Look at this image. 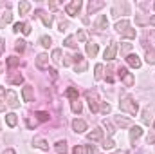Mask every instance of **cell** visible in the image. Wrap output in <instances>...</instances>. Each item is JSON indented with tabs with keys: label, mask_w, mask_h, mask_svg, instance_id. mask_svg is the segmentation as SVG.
<instances>
[{
	"label": "cell",
	"mask_w": 155,
	"mask_h": 154,
	"mask_svg": "<svg viewBox=\"0 0 155 154\" xmlns=\"http://www.w3.org/2000/svg\"><path fill=\"white\" fill-rule=\"evenodd\" d=\"M119 109H121V111H126V113H130V114H137V113H139L137 102H135L134 98H130V96H124V98L119 102Z\"/></svg>",
	"instance_id": "obj_1"
},
{
	"label": "cell",
	"mask_w": 155,
	"mask_h": 154,
	"mask_svg": "<svg viewBox=\"0 0 155 154\" xmlns=\"http://www.w3.org/2000/svg\"><path fill=\"white\" fill-rule=\"evenodd\" d=\"M119 76L123 78V82H124V85H126V87H132V85H134V82H135V80H134V75H132V73H128L124 67H119Z\"/></svg>",
	"instance_id": "obj_2"
},
{
	"label": "cell",
	"mask_w": 155,
	"mask_h": 154,
	"mask_svg": "<svg viewBox=\"0 0 155 154\" xmlns=\"http://www.w3.org/2000/svg\"><path fill=\"white\" fill-rule=\"evenodd\" d=\"M87 98H88L90 111H92V113H97V111H99V107H97V98H96V93H92V91H87Z\"/></svg>",
	"instance_id": "obj_3"
},
{
	"label": "cell",
	"mask_w": 155,
	"mask_h": 154,
	"mask_svg": "<svg viewBox=\"0 0 155 154\" xmlns=\"http://www.w3.org/2000/svg\"><path fill=\"white\" fill-rule=\"evenodd\" d=\"M79 9H81V0H74V2H71V4L65 7L67 15H71V16L78 15V11H79Z\"/></svg>",
	"instance_id": "obj_4"
},
{
	"label": "cell",
	"mask_w": 155,
	"mask_h": 154,
	"mask_svg": "<svg viewBox=\"0 0 155 154\" xmlns=\"http://www.w3.org/2000/svg\"><path fill=\"white\" fill-rule=\"evenodd\" d=\"M5 94H7V105H9L11 109H16V107L20 105V103H18V98H16V93H15V91H7Z\"/></svg>",
	"instance_id": "obj_5"
},
{
	"label": "cell",
	"mask_w": 155,
	"mask_h": 154,
	"mask_svg": "<svg viewBox=\"0 0 155 154\" xmlns=\"http://www.w3.org/2000/svg\"><path fill=\"white\" fill-rule=\"evenodd\" d=\"M36 67H38V69H47V67H49V54H45V53L38 54V58H36Z\"/></svg>",
	"instance_id": "obj_6"
},
{
	"label": "cell",
	"mask_w": 155,
	"mask_h": 154,
	"mask_svg": "<svg viewBox=\"0 0 155 154\" xmlns=\"http://www.w3.org/2000/svg\"><path fill=\"white\" fill-rule=\"evenodd\" d=\"M116 53H117V45L116 44H110V45L105 49V58H107V60H114V58H116Z\"/></svg>",
	"instance_id": "obj_7"
},
{
	"label": "cell",
	"mask_w": 155,
	"mask_h": 154,
	"mask_svg": "<svg viewBox=\"0 0 155 154\" xmlns=\"http://www.w3.org/2000/svg\"><path fill=\"white\" fill-rule=\"evenodd\" d=\"M101 7H105V2H103V0H92V2L88 4V13L92 15V13H96L97 9H101Z\"/></svg>",
	"instance_id": "obj_8"
},
{
	"label": "cell",
	"mask_w": 155,
	"mask_h": 154,
	"mask_svg": "<svg viewBox=\"0 0 155 154\" xmlns=\"http://www.w3.org/2000/svg\"><path fill=\"white\" fill-rule=\"evenodd\" d=\"M22 96H24V100H25V102H33V98H35L33 87H31V85H25V87L22 89Z\"/></svg>",
	"instance_id": "obj_9"
},
{
	"label": "cell",
	"mask_w": 155,
	"mask_h": 154,
	"mask_svg": "<svg viewBox=\"0 0 155 154\" xmlns=\"http://www.w3.org/2000/svg\"><path fill=\"white\" fill-rule=\"evenodd\" d=\"M101 138H103V131H101V129H94L92 132L87 134V140H88V142H97V140H101Z\"/></svg>",
	"instance_id": "obj_10"
},
{
	"label": "cell",
	"mask_w": 155,
	"mask_h": 154,
	"mask_svg": "<svg viewBox=\"0 0 155 154\" xmlns=\"http://www.w3.org/2000/svg\"><path fill=\"white\" fill-rule=\"evenodd\" d=\"M126 62H128V65H132V67H135V69L141 67V58H139L137 54H128Z\"/></svg>",
	"instance_id": "obj_11"
},
{
	"label": "cell",
	"mask_w": 155,
	"mask_h": 154,
	"mask_svg": "<svg viewBox=\"0 0 155 154\" xmlns=\"http://www.w3.org/2000/svg\"><path fill=\"white\" fill-rule=\"evenodd\" d=\"M141 136H143V129H141L139 125H134V127L130 129V140H132V142H135V140H137V138H141Z\"/></svg>",
	"instance_id": "obj_12"
},
{
	"label": "cell",
	"mask_w": 155,
	"mask_h": 154,
	"mask_svg": "<svg viewBox=\"0 0 155 154\" xmlns=\"http://www.w3.org/2000/svg\"><path fill=\"white\" fill-rule=\"evenodd\" d=\"M72 129H74L76 132L87 131V121H85V120H74V121H72Z\"/></svg>",
	"instance_id": "obj_13"
},
{
	"label": "cell",
	"mask_w": 155,
	"mask_h": 154,
	"mask_svg": "<svg viewBox=\"0 0 155 154\" xmlns=\"http://www.w3.org/2000/svg\"><path fill=\"white\" fill-rule=\"evenodd\" d=\"M143 121H144L146 125H150V123L153 121V111H152L150 107H146V109L143 111Z\"/></svg>",
	"instance_id": "obj_14"
},
{
	"label": "cell",
	"mask_w": 155,
	"mask_h": 154,
	"mask_svg": "<svg viewBox=\"0 0 155 154\" xmlns=\"http://www.w3.org/2000/svg\"><path fill=\"white\" fill-rule=\"evenodd\" d=\"M36 15H38L40 18H41V22H43L45 26H51V24H52V16H51V15H47L45 11L38 9V11H36Z\"/></svg>",
	"instance_id": "obj_15"
},
{
	"label": "cell",
	"mask_w": 155,
	"mask_h": 154,
	"mask_svg": "<svg viewBox=\"0 0 155 154\" xmlns=\"http://www.w3.org/2000/svg\"><path fill=\"white\" fill-rule=\"evenodd\" d=\"M11 20H13L11 11H5V13L2 15V18H0V29H2V27H5L7 24H11Z\"/></svg>",
	"instance_id": "obj_16"
},
{
	"label": "cell",
	"mask_w": 155,
	"mask_h": 154,
	"mask_svg": "<svg viewBox=\"0 0 155 154\" xmlns=\"http://www.w3.org/2000/svg\"><path fill=\"white\" fill-rule=\"evenodd\" d=\"M96 27H97V29H107V27H108V20H107V15H101V16L97 18V22H96Z\"/></svg>",
	"instance_id": "obj_17"
},
{
	"label": "cell",
	"mask_w": 155,
	"mask_h": 154,
	"mask_svg": "<svg viewBox=\"0 0 155 154\" xmlns=\"http://www.w3.org/2000/svg\"><path fill=\"white\" fill-rule=\"evenodd\" d=\"M97 51H99V49H97V44H92V42L87 44V54H88L90 58H94V56L97 54Z\"/></svg>",
	"instance_id": "obj_18"
},
{
	"label": "cell",
	"mask_w": 155,
	"mask_h": 154,
	"mask_svg": "<svg viewBox=\"0 0 155 154\" xmlns=\"http://www.w3.org/2000/svg\"><path fill=\"white\" fill-rule=\"evenodd\" d=\"M56 152L58 154H67V142H65V140H63V142L60 140V142L56 143Z\"/></svg>",
	"instance_id": "obj_19"
},
{
	"label": "cell",
	"mask_w": 155,
	"mask_h": 154,
	"mask_svg": "<svg viewBox=\"0 0 155 154\" xmlns=\"http://www.w3.org/2000/svg\"><path fill=\"white\" fill-rule=\"evenodd\" d=\"M29 9H31V4H29V2H20V4H18V11H20V15H27Z\"/></svg>",
	"instance_id": "obj_20"
},
{
	"label": "cell",
	"mask_w": 155,
	"mask_h": 154,
	"mask_svg": "<svg viewBox=\"0 0 155 154\" xmlns=\"http://www.w3.org/2000/svg\"><path fill=\"white\" fill-rule=\"evenodd\" d=\"M35 147H38V149H43V151H49V143L45 142V140H41V138H36L35 142Z\"/></svg>",
	"instance_id": "obj_21"
},
{
	"label": "cell",
	"mask_w": 155,
	"mask_h": 154,
	"mask_svg": "<svg viewBox=\"0 0 155 154\" xmlns=\"http://www.w3.org/2000/svg\"><path fill=\"white\" fill-rule=\"evenodd\" d=\"M87 71V60H78L76 62V73H85Z\"/></svg>",
	"instance_id": "obj_22"
},
{
	"label": "cell",
	"mask_w": 155,
	"mask_h": 154,
	"mask_svg": "<svg viewBox=\"0 0 155 154\" xmlns=\"http://www.w3.org/2000/svg\"><path fill=\"white\" fill-rule=\"evenodd\" d=\"M5 121H7V125H9V127H15V125H16V121H18V120H16V114H15V113L5 114Z\"/></svg>",
	"instance_id": "obj_23"
},
{
	"label": "cell",
	"mask_w": 155,
	"mask_h": 154,
	"mask_svg": "<svg viewBox=\"0 0 155 154\" xmlns=\"http://www.w3.org/2000/svg\"><path fill=\"white\" fill-rule=\"evenodd\" d=\"M116 29L119 31V33H124L126 29H128V20H119L116 24Z\"/></svg>",
	"instance_id": "obj_24"
},
{
	"label": "cell",
	"mask_w": 155,
	"mask_h": 154,
	"mask_svg": "<svg viewBox=\"0 0 155 154\" xmlns=\"http://www.w3.org/2000/svg\"><path fill=\"white\" fill-rule=\"evenodd\" d=\"M146 62H148L150 65L155 64V49H148V51H146Z\"/></svg>",
	"instance_id": "obj_25"
},
{
	"label": "cell",
	"mask_w": 155,
	"mask_h": 154,
	"mask_svg": "<svg viewBox=\"0 0 155 154\" xmlns=\"http://www.w3.org/2000/svg\"><path fill=\"white\" fill-rule=\"evenodd\" d=\"M116 123L119 125V127H130V120L121 118V116H116Z\"/></svg>",
	"instance_id": "obj_26"
},
{
	"label": "cell",
	"mask_w": 155,
	"mask_h": 154,
	"mask_svg": "<svg viewBox=\"0 0 155 154\" xmlns=\"http://www.w3.org/2000/svg\"><path fill=\"white\" fill-rule=\"evenodd\" d=\"M65 94H67V96H69L72 102H74V100H78V91L74 89V87H69V89L65 91Z\"/></svg>",
	"instance_id": "obj_27"
},
{
	"label": "cell",
	"mask_w": 155,
	"mask_h": 154,
	"mask_svg": "<svg viewBox=\"0 0 155 154\" xmlns=\"http://www.w3.org/2000/svg\"><path fill=\"white\" fill-rule=\"evenodd\" d=\"M135 24H139V26H144V24H150V16H137L135 18Z\"/></svg>",
	"instance_id": "obj_28"
},
{
	"label": "cell",
	"mask_w": 155,
	"mask_h": 154,
	"mask_svg": "<svg viewBox=\"0 0 155 154\" xmlns=\"http://www.w3.org/2000/svg\"><path fill=\"white\" fill-rule=\"evenodd\" d=\"M101 76H103V65H101V64H97V65H96L94 78H96V80H101Z\"/></svg>",
	"instance_id": "obj_29"
},
{
	"label": "cell",
	"mask_w": 155,
	"mask_h": 154,
	"mask_svg": "<svg viewBox=\"0 0 155 154\" xmlns=\"http://www.w3.org/2000/svg\"><path fill=\"white\" fill-rule=\"evenodd\" d=\"M20 64V58H16V56H11V58H7V65L9 67H16Z\"/></svg>",
	"instance_id": "obj_30"
},
{
	"label": "cell",
	"mask_w": 155,
	"mask_h": 154,
	"mask_svg": "<svg viewBox=\"0 0 155 154\" xmlns=\"http://www.w3.org/2000/svg\"><path fill=\"white\" fill-rule=\"evenodd\" d=\"M15 49H16L18 53H24V51H25V42H24V40H18L16 45H15Z\"/></svg>",
	"instance_id": "obj_31"
},
{
	"label": "cell",
	"mask_w": 155,
	"mask_h": 154,
	"mask_svg": "<svg viewBox=\"0 0 155 154\" xmlns=\"http://www.w3.org/2000/svg\"><path fill=\"white\" fill-rule=\"evenodd\" d=\"M51 58H52V62H56V64H58V62H60V58H61V51H60V49H54Z\"/></svg>",
	"instance_id": "obj_32"
},
{
	"label": "cell",
	"mask_w": 155,
	"mask_h": 154,
	"mask_svg": "<svg viewBox=\"0 0 155 154\" xmlns=\"http://www.w3.org/2000/svg\"><path fill=\"white\" fill-rule=\"evenodd\" d=\"M67 47H76V37H69V38H65V42H63Z\"/></svg>",
	"instance_id": "obj_33"
},
{
	"label": "cell",
	"mask_w": 155,
	"mask_h": 154,
	"mask_svg": "<svg viewBox=\"0 0 155 154\" xmlns=\"http://www.w3.org/2000/svg\"><path fill=\"white\" fill-rule=\"evenodd\" d=\"M40 44H41L43 47H49V45L52 44V38H51V37H41V38H40Z\"/></svg>",
	"instance_id": "obj_34"
},
{
	"label": "cell",
	"mask_w": 155,
	"mask_h": 154,
	"mask_svg": "<svg viewBox=\"0 0 155 154\" xmlns=\"http://www.w3.org/2000/svg\"><path fill=\"white\" fill-rule=\"evenodd\" d=\"M123 37H124V38H135V29H130V27H128V29L123 33Z\"/></svg>",
	"instance_id": "obj_35"
},
{
	"label": "cell",
	"mask_w": 155,
	"mask_h": 154,
	"mask_svg": "<svg viewBox=\"0 0 155 154\" xmlns=\"http://www.w3.org/2000/svg\"><path fill=\"white\" fill-rule=\"evenodd\" d=\"M72 111L74 113H81V102L79 100H74L72 102Z\"/></svg>",
	"instance_id": "obj_36"
},
{
	"label": "cell",
	"mask_w": 155,
	"mask_h": 154,
	"mask_svg": "<svg viewBox=\"0 0 155 154\" xmlns=\"http://www.w3.org/2000/svg\"><path fill=\"white\" fill-rule=\"evenodd\" d=\"M76 40H79V42H85V40H87V33H85L83 29H79V31H78V35H76Z\"/></svg>",
	"instance_id": "obj_37"
},
{
	"label": "cell",
	"mask_w": 155,
	"mask_h": 154,
	"mask_svg": "<svg viewBox=\"0 0 155 154\" xmlns=\"http://www.w3.org/2000/svg\"><path fill=\"white\" fill-rule=\"evenodd\" d=\"M24 27H25V24L24 22H18V24H15V33H20V31H24Z\"/></svg>",
	"instance_id": "obj_38"
},
{
	"label": "cell",
	"mask_w": 155,
	"mask_h": 154,
	"mask_svg": "<svg viewBox=\"0 0 155 154\" xmlns=\"http://www.w3.org/2000/svg\"><path fill=\"white\" fill-rule=\"evenodd\" d=\"M36 116H38L40 121H47V120H49V114H47V113H36Z\"/></svg>",
	"instance_id": "obj_39"
},
{
	"label": "cell",
	"mask_w": 155,
	"mask_h": 154,
	"mask_svg": "<svg viewBox=\"0 0 155 154\" xmlns=\"http://www.w3.org/2000/svg\"><path fill=\"white\" fill-rule=\"evenodd\" d=\"M110 109H112V107H110V103H107V102H105V103H101V111H103L105 114H107V113H110Z\"/></svg>",
	"instance_id": "obj_40"
},
{
	"label": "cell",
	"mask_w": 155,
	"mask_h": 154,
	"mask_svg": "<svg viewBox=\"0 0 155 154\" xmlns=\"http://www.w3.org/2000/svg\"><path fill=\"white\" fill-rule=\"evenodd\" d=\"M103 125L107 127V131H108V134L112 136V134H114V129H112V125H110V121H107V120H105V121H103Z\"/></svg>",
	"instance_id": "obj_41"
},
{
	"label": "cell",
	"mask_w": 155,
	"mask_h": 154,
	"mask_svg": "<svg viewBox=\"0 0 155 154\" xmlns=\"http://www.w3.org/2000/svg\"><path fill=\"white\" fill-rule=\"evenodd\" d=\"M24 82V76L22 75H18V76H13L11 78V83H22Z\"/></svg>",
	"instance_id": "obj_42"
},
{
	"label": "cell",
	"mask_w": 155,
	"mask_h": 154,
	"mask_svg": "<svg viewBox=\"0 0 155 154\" xmlns=\"http://www.w3.org/2000/svg\"><path fill=\"white\" fill-rule=\"evenodd\" d=\"M114 145H116V143H114V140H107V142H105V145H103V147H105V149H112V147H114Z\"/></svg>",
	"instance_id": "obj_43"
},
{
	"label": "cell",
	"mask_w": 155,
	"mask_h": 154,
	"mask_svg": "<svg viewBox=\"0 0 155 154\" xmlns=\"http://www.w3.org/2000/svg\"><path fill=\"white\" fill-rule=\"evenodd\" d=\"M72 154H83V147H81V145H76L74 151H72Z\"/></svg>",
	"instance_id": "obj_44"
},
{
	"label": "cell",
	"mask_w": 155,
	"mask_h": 154,
	"mask_svg": "<svg viewBox=\"0 0 155 154\" xmlns=\"http://www.w3.org/2000/svg\"><path fill=\"white\" fill-rule=\"evenodd\" d=\"M67 27H69V24H67V22H60V31H65Z\"/></svg>",
	"instance_id": "obj_45"
},
{
	"label": "cell",
	"mask_w": 155,
	"mask_h": 154,
	"mask_svg": "<svg viewBox=\"0 0 155 154\" xmlns=\"http://www.w3.org/2000/svg\"><path fill=\"white\" fill-rule=\"evenodd\" d=\"M22 33H24V35H29V33H31V26H29V24H25V27H24V31H22Z\"/></svg>",
	"instance_id": "obj_46"
},
{
	"label": "cell",
	"mask_w": 155,
	"mask_h": 154,
	"mask_svg": "<svg viewBox=\"0 0 155 154\" xmlns=\"http://www.w3.org/2000/svg\"><path fill=\"white\" fill-rule=\"evenodd\" d=\"M130 49H132V45H130V44H123V53H128Z\"/></svg>",
	"instance_id": "obj_47"
},
{
	"label": "cell",
	"mask_w": 155,
	"mask_h": 154,
	"mask_svg": "<svg viewBox=\"0 0 155 154\" xmlns=\"http://www.w3.org/2000/svg\"><path fill=\"white\" fill-rule=\"evenodd\" d=\"M71 58H72V56H65V62H63V64H65V65H71V62H72Z\"/></svg>",
	"instance_id": "obj_48"
},
{
	"label": "cell",
	"mask_w": 155,
	"mask_h": 154,
	"mask_svg": "<svg viewBox=\"0 0 155 154\" xmlns=\"http://www.w3.org/2000/svg\"><path fill=\"white\" fill-rule=\"evenodd\" d=\"M87 154H94V147H92V145L87 147Z\"/></svg>",
	"instance_id": "obj_49"
},
{
	"label": "cell",
	"mask_w": 155,
	"mask_h": 154,
	"mask_svg": "<svg viewBox=\"0 0 155 154\" xmlns=\"http://www.w3.org/2000/svg\"><path fill=\"white\" fill-rule=\"evenodd\" d=\"M49 73H51V76L56 80V76H58V75H56V71H54V69H49Z\"/></svg>",
	"instance_id": "obj_50"
},
{
	"label": "cell",
	"mask_w": 155,
	"mask_h": 154,
	"mask_svg": "<svg viewBox=\"0 0 155 154\" xmlns=\"http://www.w3.org/2000/svg\"><path fill=\"white\" fill-rule=\"evenodd\" d=\"M150 26H155V15L153 16H150Z\"/></svg>",
	"instance_id": "obj_51"
},
{
	"label": "cell",
	"mask_w": 155,
	"mask_h": 154,
	"mask_svg": "<svg viewBox=\"0 0 155 154\" xmlns=\"http://www.w3.org/2000/svg\"><path fill=\"white\" fill-rule=\"evenodd\" d=\"M4 154H15V151L13 149H7V151H4Z\"/></svg>",
	"instance_id": "obj_52"
},
{
	"label": "cell",
	"mask_w": 155,
	"mask_h": 154,
	"mask_svg": "<svg viewBox=\"0 0 155 154\" xmlns=\"http://www.w3.org/2000/svg\"><path fill=\"white\" fill-rule=\"evenodd\" d=\"M2 49H4V40H0V54H2Z\"/></svg>",
	"instance_id": "obj_53"
},
{
	"label": "cell",
	"mask_w": 155,
	"mask_h": 154,
	"mask_svg": "<svg viewBox=\"0 0 155 154\" xmlns=\"http://www.w3.org/2000/svg\"><path fill=\"white\" fill-rule=\"evenodd\" d=\"M0 111H4V103H0Z\"/></svg>",
	"instance_id": "obj_54"
},
{
	"label": "cell",
	"mask_w": 155,
	"mask_h": 154,
	"mask_svg": "<svg viewBox=\"0 0 155 154\" xmlns=\"http://www.w3.org/2000/svg\"><path fill=\"white\" fill-rule=\"evenodd\" d=\"M0 71H2V64H0Z\"/></svg>",
	"instance_id": "obj_55"
},
{
	"label": "cell",
	"mask_w": 155,
	"mask_h": 154,
	"mask_svg": "<svg viewBox=\"0 0 155 154\" xmlns=\"http://www.w3.org/2000/svg\"><path fill=\"white\" fill-rule=\"evenodd\" d=\"M114 154H117V152H114Z\"/></svg>",
	"instance_id": "obj_56"
},
{
	"label": "cell",
	"mask_w": 155,
	"mask_h": 154,
	"mask_svg": "<svg viewBox=\"0 0 155 154\" xmlns=\"http://www.w3.org/2000/svg\"><path fill=\"white\" fill-rule=\"evenodd\" d=\"M153 125H155V123H153Z\"/></svg>",
	"instance_id": "obj_57"
}]
</instances>
